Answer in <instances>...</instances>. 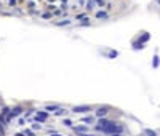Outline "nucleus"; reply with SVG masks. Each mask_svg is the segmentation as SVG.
I'll use <instances>...</instances> for the list:
<instances>
[{
  "instance_id": "nucleus-1",
  "label": "nucleus",
  "mask_w": 160,
  "mask_h": 136,
  "mask_svg": "<svg viewBox=\"0 0 160 136\" xmlns=\"http://www.w3.org/2000/svg\"><path fill=\"white\" fill-rule=\"evenodd\" d=\"M101 131H103L104 134H120V133L123 131V127L111 120V122H109V125H107L106 128H103Z\"/></svg>"
},
{
  "instance_id": "nucleus-2",
  "label": "nucleus",
  "mask_w": 160,
  "mask_h": 136,
  "mask_svg": "<svg viewBox=\"0 0 160 136\" xmlns=\"http://www.w3.org/2000/svg\"><path fill=\"white\" fill-rule=\"evenodd\" d=\"M91 107L90 106H74L72 107V112L74 114H83V112H90Z\"/></svg>"
},
{
  "instance_id": "nucleus-3",
  "label": "nucleus",
  "mask_w": 160,
  "mask_h": 136,
  "mask_svg": "<svg viewBox=\"0 0 160 136\" xmlns=\"http://www.w3.org/2000/svg\"><path fill=\"white\" fill-rule=\"evenodd\" d=\"M107 112H109V107L107 106H101V107L96 109V117L103 119V117H106V115H107Z\"/></svg>"
},
{
  "instance_id": "nucleus-4",
  "label": "nucleus",
  "mask_w": 160,
  "mask_h": 136,
  "mask_svg": "<svg viewBox=\"0 0 160 136\" xmlns=\"http://www.w3.org/2000/svg\"><path fill=\"white\" fill-rule=\"evenodd\" d=\"M35 122H47V119H48V114L47 112H42V110H40V112H37L35 114Z\"/></svg>"
},
{
  "instance_id": "nucleus-5",
  "label": "nucleus",
  "mask_w": 160,
  "mask_h": 136,
  "mask_svg": "<svg viewBox=\"0 0 160 136\" xmlns=\"http://www.w3.org/2000/svg\"><path fill=\"white\" fill-rule=\"evenodd\" d=\"M109 122H111V120H107V119H104V117H103V119H99V122L96 123V130H98V131H101L103 128H106V127L109 125Z\"/></svg>"
},
{
  "instance_id": "nucleus-6",
  "label": "nucleus",
  "mask_w": 160,
  "mask_h": 136,
  "mask_svg": "<svg viewBox=\"0 0 160 136\" xmlns=\"http://www.w3.org/2000/svg\"><path fill=\"white\" fill-rule=\"evenodd\" d=\"M74 131L78 133V134H83V133H88V127L87 125H78V127H74Z\"/></svg>"
},
{
  "instance_id": "nucleus-7",
  "label": "nucleus",
  "mask_w": 160,
  "mask_h": 136,
  "mask_svg": "<svg viewBox=\"0 0 160 136\" xmlns=\"http://www.w3.org/2000/svg\"><path fill=\"white\" fill-rule=\"evenodd\" d=\"M59 109V106L58 104H50V106H47L45 107V110H48V112H56Z\"/></svg>"
},
{
  "instance_id": "nucleus-8",
  "label": "nucleus",
  "mask_w": 160,
  "mask_h": 136,
  "mask_svg": "<svg viewBox=\"0 0 160 136\" xmlns=\"http://www.w3.org/2000/svg\"><path fill=\"white\" fill-rule=\"evenodd\" d=\"M107 16H109V14H107L106 11H98V13H96V18H98V19H107Z\"/></svg>"
},
{
  "instance_id": "nucleus-9",
  "label": "nucleus",
  "mask_w": 160,
  "mask_h": 136,
  "mask_svg": "<svg viewBox=\"0 0 160 136\" xmlns=\"http://www.w3.org/2000/svg\"><path fill=\"white\" fill-rule=\"evenodd\" d=\"M69 24H71L69 19H63V21H56L54 23V26H69Z\"/></svg>"
},
{
  "instance_id": "nucleus-10",
  "label": "nucleus",
  "mask_w": 160,
  "mask_h": 136,
  "mask_svg": "<svg viewBox=\"0 0 160 136\" xmlns=\"http://www.w3.org/2000/svg\"><path fill=\"white\" fill-rule=\"evenodd\" d=\"M82 122H83V123H85V125L88 127V125H91V123H94V119H93V117H91V115H90V117H85V119H83Z\"/></svg>"
},
{
  "instance_id": "nucleus-11",
  "label": "nucleus",
  "mask_w": 160,
  "mask_h": 136,
  "mask_svg": "<svg viewBox=\"0 0 160 136\" xmlns=\"http://www.w3.org/2000/svg\"><path fill=\"white\" fill-rule=\"evenodd\" d=\"M133 48H134V50H143V48H144V43H141V42H134V43H133Z\"/></svg>"
},
{
  "instance_id": "nucleus-12",
  "label": "nucleus",
  "mask_w": 160,
  "mask_h": 136,
  "mask_svg": "<svg viewBox=\"0 0 160 136\" xmlns=\"http://www.w3.org/2000/svg\"><path fill=\"white\" fill-rule=\"evenodd\" d=\"M94 8V2H93V0H88V2H87V10H93Z\"/></svg>"
},
{
  "instance_id": "nucleus-13",
  "label": "nucleus",
  "mask_w": 160,
  "mask_h": 136,
  "mask_svg": "<svg viewBox=\"0 0 160 136\" xmlns=\"http://www.w3.org/2000/svg\"><path fill=\"white\" fill-rule=\"evenodd\" d=\"M149 38H151V35H149V34H144L141 38H139V42H141V43H144V42H147V40H149Z\"/></svg>"
},
{
  "instance_id": "nucleus-14",
  "label": "nucleus",
  "mask_w": 160,
  "mask_h": 136,
  "mask_svg": "<svg viewBox=\"0 0 160 136\" xmlns=\"http://www.w3.org/2000/svg\"><path fill=\"white\" fill-rule=\"evenodd\" d=\"M8 112H10V109H8V107H3V109H2V112H0L2 119H3V117H7V115H8Z\"/></svg>"
},
{
  "instance_id": "nucleus-15",
  "label": "nucleus",
  "mask_w": 160,
  "mask_h": 136,
  "mask_svg": "<svg viewBox=\"0 0 160 136\" xmlns=\"http://www.w3.org/2000/svg\"><path fill=\"white\" fill-rule=\"evenodd\" d=\"M72 123H74V122L69 120V119H64V120H63V125H64V127H72Z\"/></svg>"
},
{
  "instance_id": "nucleus-16",
  "label": "nucleus",
  "mask_w": 160,
  "mask_h": 136,
  "mask_svg": "<svg viewBox=\"0 0 160 136\" xmlns=\"http://www.w3.org/2000/svg\"><path fill=\"white\" fill-rule=\"evenodd\" d=\"M144 134H147V136H157V133L154 130H144Z\"/></svg>"
},
{
  "instance_id": "nucleus-17",
  "label": "nucleus",
  "mask_w": 160,
  "mask_h": 136,
  "mask_svg": "<svg viewBox=\"0 0 160 136\" xmlns=\"http://www.w3.org/2000/svg\"><path fill=\"white\" fill-rule=\"evenodd\" d=\"M66 112H67L66 109H61V107H59V109H58L54 114H56V115H66Z\"/></svg>"
},
{
  "instance_id": "nucleus-18",
  "label": "nucleus",
  "mask_w": 160,
  "mask_h": 136,
  "mask_svg": "<svg viewBox=\"0 0 160 136\" xmlns=\"http://www.w3.org/2000/svg\"><path fill=\"white\" fill-rule=\"evenodd\" d=\"M152 66H154V67H157V66H158V56H157V54L154 56V59H152Z\"/></svg>"
},
{
  "instance_id": "nucleus-19",
  "label": "nucleus",
  "mask_w": 160,
  "mask_h": 136,
  "mask_svg": "<svg viewBox=\"0 0 160 136\" xmlns=\"http://www.w3.org/2000/svg\"><path fill=\"white\" fill-rule=\"evenodd\" d=\"M23 134H24V136H34V131H32V130H26Z\"/></svg>"
},
{
  "instance_id": "nucleus-20",
  "label": "nucleus",
  "mask_w": 160,
  "mask_h": 136,
  "mask_svg": "<svg viewBox=\"0 0 160 136\" xmlns=\"http://www.w3.org/2000/svg\"><path fill=\"white\" fill-rule=\"evenodd\" d=\"M117 56H118L117 51H111V53H109V58H117Z\"/></svg>"
},
{
  "instance_id": "nucleus-21",
  "label": "nucleus",
  "mask_w": 160,
  "mask_h": 136,
  "mask_svg": "<svg viewBox=\"0 0 160 136\" xmlns=\"http://www.w3.org/2000/svg\"><path fill=\"white\" fill-rule=\"evenodd\" d=\"M93 2H96L99 7H104V0H93Z\"/></svg>"
},
{
  "instance_id": "nucleus-22",
  "label": "nucleus",
  "mask_w": 160,
  "mask_h": 136,
  "mask_svg": "<svg viewBox=\"0 0 160 136\" xmlns=\"http://www.w3.org/2000/svg\"><path fill=\"white\" fill-rule=\"evenodd\" d=\"M90 24V19L88 18H83V23H82V26H88Z\"/></svg>"
},
{
  "instance_id": "nucleus-23",
  "label": "nucleus",
  "mask_w": 160,
  "mask_h": 136,
  "mask_svg": "<svg viewBox=\"0 0 160 136\" xmlns=\"http://www.w3.org/2000/svg\"><path fill=\"white\" fill-rule=\"evenodd\" d=\"M42 16H43V18H45V19H50V18H51V13H43V14H42Z\"/></svg>"
},
{
  "instance_id": "nucleus-24",
  "label": "nucleus",
  "mask_w": 160,
  "mask_h": 136,
  "mask_svg": "<svg viewBox=\"0 0 160 136\" xmlns=\"http://www.w3.org/2000/svg\"><path fill=\"white\" fill-rule=\"evenodd\" d=\"M83 18H87L83 13H82V14H77V21H78V19H83Z\"/></svg>"
},
{
  "instance_id": "nucleus-25",
  "label": "nucleus",
  "mask_w": 160,
  "mask_h": 136,
  "mask_svg": "<svg viewBox=\"0 0 160 136\" xmlns=\"http://www.w3.org/2000/svg\"><path fill=\"white\" fill-rule=\"evenodd\" d=\"M37 128H40V125H38V123H34V125H32V131L37 130Z\"/></svg>"
},
{
  "instance_id": "nucleus-26",
  "label": "nucleus",
  "mask_w": 160,
  "mask_h": 136,
  "mask_svg": "<svg viewBox=\"0 0 160 136\" xmlns=\"http://www.w3.org/2000/svg\"><path fill=\"white\" fill-rule=\"evenodd\" d=\"M14 3H16V0H10V5H11V7H13Z\"/></svg>"
},
{
  "instance_id": "nucleus-27",
  "label": "nucleus",
  "mask_w": 160,
  "mask_h": 136,
  "mask_svg": "<svg viewBox=\"0 0 160 136\" xmlns=\"http://www.w3.org/2000/svg\"><path fill=\"white\" fill-rule=\"evenodd\" d=\"M51 136H63V134H58V133H53Z\"/></svg>"
},
{
  "instance_id": "nucleus-28",
  "label": "nucleus",
  "mask_w": 160,
  "mask_h": 136,
  "mask_svg": "<svg viewBox=\"0 0 160 136\" xmlns=\"http://www.w3.org/2000/svg\"><path fill=\"white\" fill-rule=\"evenodd\" d=\"M16 136H24V134L23 133H16Z\"/></svg>"
},
{
  "instance_id": "nucleus-29",
  "label": "nucleus",
  "mask_w": 160,
  "mask_h": 136,
  "mask_svg": "<svg viewBox=\"0 0 160 136\" xmlns=\"http://www.w3.org/2000/svg\"><path fill=\"white\" fill-rule=\"evenodd\" d=\"M61 2H63V3H67V0H61Z\"/></svg>"
},
{
  "instance_id": "nucleus-30",
  "label": "nucleus",
  "mask_w": 160,
  "mask_h": 136,
  "mask_svg": "<svg viewBox=\"0 0 160 136\" xmlns=\"http://www.w3.org/2000/svg\"><path fill=\"white\" fill-rule=\"evenodd\" d=\"M111 136H122V134H111Z\"/></svg>"
},
{
  "instance_id": "nucleus-31",
  "label": "nucleus",
  "mask_w": 160,
  "mask_h": 136,
  "mask_svg": "<svg viewBox=\"0 0 160 136\" xmlns=\"http://www.w3.org/2000/svg\"><path fill=\"white\" fill-rule=\"evenodd\" d=\"M48 2H54V0H48Z\"/></svg>"
}]
</instances>
